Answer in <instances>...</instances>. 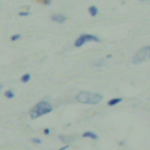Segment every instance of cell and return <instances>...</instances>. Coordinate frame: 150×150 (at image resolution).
<instances>
[{
    "label": "cell",
    "mask_w": 150,
    "mask_h": 150,
    "mask_svg": "<svg viewBox=\"0 0 150 150\" xmlns=\"http://www.w3.org/2000/svg\"><path fill=\"white\" fill-rule=\"evenodd\" d=\"M29 79H31V75L29 74H25L22 78H21V82H24V83H26V82L29 81Z\"/></svg>",
    "instance_id": "cell-10"
},
{
    "label": "cell",
    "mask_w": 150,
    "mask_h": 150,
    "mask_svg": "<svg viewBox=\"0 0 150 150\" xmlns=\"http://www.w3.org/2000/svg\"><path fill=\"white\" fill-rule=\"evenodd\" d=\"M88 12L92 17H95V15H97V13H99V10H97V7L96 6H89Z\"/></svg>",
    "instance_id": "cell-6"
},
{
    "label": "cell",
    "mask_w": 150,
    "mask_h": 150,
    "mask_svg": "<svg viewBox=\"0 0 150 150\" xmlns=\"http://www.w3.org/2000/svg\"><path fill=\"white\" fill-rule=\"evenodd\" d=\"M67 148H68V145H65V147H62L60 150H66V149H67Z\"/></svg>",
    "instance_id": "cell-16"
},
{
    "label": "cell",
    "mask_w": 150,
    "mask_h": 150,
    "mask_svg": "<svg viewBox=\"0 0 150 150\" xmlns=\"http://www.w3.org/2000/svg\"><path fill=\"white\" fill-rule=\"evenodd\" d=\"M29 15V12H19V17H27Z\"/></svg>",
    "instance_id": "cell-14"
},
{
    "label": "cell",
    "mask_w": 150,
    "mask_h": 150,
    "mask_svg": "<svg viewBox=\"0 0 150 150\" xmlns=\"http://www.w3.org/2000/svg\"><path fill=\"white\" fill-rule=\"evenodd\" d=\"M53 110V107H52L51 103L46 102V101H40V102H38L33 108L31 109L29 111V116H31V119H38V117H40L42 115H46L48 113H51Z\"/></svg>",
    "instance_id": "cell-2"
},
{
    "label": "cell",
    "mask_w": 150,
    "mask_h": 150,
    "mask_svg": "<svg viewBox=\"0 0 150 150\" xmlns=\"http://www.w3.org/2000/svg\"><path fill=\"white\" fill-rule=\"evenodd\" d=\"M89 41L100 42L101 40H100L97 36H95V35H93V34H81L76 40H75L74 46L75 47H81V46H83V45L87 44V42H89Z\"/></svg>",
    "instance_id": "cell-4"
},
{
    "label": "cell",
    "mask_w": 150,
    "mask_h": 150,
    "mask_svg": "<svg viewBox=\"0 0 150 150\" xmlns=\"http://www.w3.org/2000/svg\"><path fill=\"white\" fill-rule=\"evenodd\" d=\"M44 131H45V134H46V135H47V134H49V129H45Z\"/></svg>",
    "instance_id": "cell-15"
},
{
    "label": "cell",
    "mask_w": 150,
    "mask_h": 150,
    "mask_svg": "<svg viewBox=\"0 0 150 150\" xmlns=\"http://www.w3.org/2000/svg\"><path fill=\"white\" fill-rule=\"evenodd\" d=\"M120 102H122V99H111L108 101V106H110V107L116 106V104H119Z\"/></svg>",
    "instance_id": "cell-8"
},
{
    "label": "cell",
    "mask_w": 150,
    "mask_h": 150,
    "mask_svg": "<svg viewBox=\"0 0 150 150\" xmlns=\"http://www.w3.org/2000/svg\"><path fill=\"white\" fill-rule=\"evenodd\" d=\"M66 20H67V17L63 14H53L52 15V21L58 22V24H63Z\"/></svg>",
    "instance_id": "cell-5"
},
{
    "label": "cell",
    "mask_w": 150,
    "mask_h": 150,
    "mask_svg": "<svg viewBox=\"0 0 150 150\" xmlns=\"http://www.w3.org/2000/svg\"><path fill=\"white\" fill-rule=\"evenodd\" d=\"M90 63H92V66H94V67H100L101 65L104 63V59H101L100 61H92Z\"/></svg>",
    "instance_id": "cell-9"
},
{
    "label": "cell",
    "mask_w": 150,
    "mask_h": 150,
    "mask_svg": "<svg viewBox=\"0 0 150 150\" xmlns=\"http://www.w3.org/2000/svg\"><path fill=\"white\" fill-rule=\"evenodd\" d=\"M20 38H21V35H20V34H14V35H12L11 40H12V41H17V40H19Z\"/></svg>",
    "instance_id": "cell-12"
},
{
    "label": "cell",
    "mask_w": 150,
    "mask_h": 150,
    "mask_svg": "<svg viewBox=\"0 0 150 150\" xmlns=\"http://www.w3.org/2000/svg\"><path fill=\"white\" fill-rule=\"evenodd\" d=\"M82 137H89V138H92V140H96L97 138V135L92 131H86V133L82 134Z\"/></svg>",
    "instance_id": "cell-7"
},
{
    "label": "cell",
    "mask_w": 150,
    "mask_h": 150,
    "mask_svg": "<svg viewBox=\"0 0 150 150\" xmlns=\"http://www.w3.org/2000/svg\"><path fill=\"white\" fill-rule=\"evenodd\" d=\"M145 60H150V46L141 48L140 51L136 52V54L133 56V63L135 65H140L142 62H144Z\"/></svg>",
    "instance_id": "cell-3"
},
{
    "label": "cell",
    "mask_w": 150,
    "mask_h": 150,
    "mask_svg": "<svg viewBox=\"0 0 150 150\" xmlns=\"http://www.w3.org/2000/svg\"><path fill=\"white\" fill-rule=\"evenodd\" d=\"M102 95L97 93H90V92H81L76 95V101L85 104H97L102 101Z\"/></svg>",
    "instance_id": "cell-1"
},
{
    "label": "cell",
    "mask_w": 150,
    "mask_h": 150,
    "mask_svg": "<svg viewBox=\"0 0 150 150\" xmlns=\"http://www.w3.org/2000/svg\"><path fill=\"white\" fill-rule=\"evenodd\" d=\"M5 96L8 97V99H13V97H14V93L12 92V90H7V92H5Z\"/></svg>",
    "instance_id": "cell-11"
},
{
    "label": "cell",
    "mask_w": 150,
    "mask_h": 150,
    "mask_svg": "<svg viewBox=\"0 0 150 150\" xmlns=\"http://www.w3.org/2000/svg\"><path fill=\"white\" fill-rule=\"evenodd\" d=\"M31 142L34 144H40L41 143V140L40 138H31Z\"/></svg>",
    "instance_id": "cell-13"
},
{
    "label": "cell",
    "mask_w": 150,
    "mask_h": 150,
    "mask_svg": "<svg viewBox=\"0 0 150 150\" xmlns=\"http://www.w3.org/2000/svg\"><path fill=\"white\" fill-rule=\"evenodd\" d=\"M142 1H144V0H142Z\"/></svg>",
    "instance_id": "cell-17"
}]
</instances>
